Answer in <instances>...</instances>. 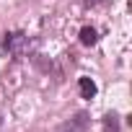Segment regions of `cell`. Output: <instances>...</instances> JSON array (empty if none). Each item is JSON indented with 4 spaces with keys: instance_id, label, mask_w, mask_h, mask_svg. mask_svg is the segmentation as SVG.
I'll list each match as a JSON object with an SVG mask.
<instances>
[{
    "instance_id": "6da1fadb",
    "label": "cell",
    "mask_w": 132,
    "mask_h": 132,
    "mask_svg": "<svg viewBox=\"0 0 132 132\" xmlns=\"http://www.w3.org/2000/svg\"><path fill=\"white\" fill-rule=\"evenodd\" d=\"M91 127V114L88 111H78V114H73L68 122H62L54 132H86Z\"/></svg>"
},
{
    "instance_id": "7a4b0ae2",
    "label": "cell",
    "mask_w": 132,
    "mask_h": 132,
    "mask_svg": "<svg viewBox=\"0 0 132 132\" xmlns=\"http://www.w3.org/2000/svg\"><path fill=\"white\" fill-rule=\"evenodd\" d=\"M26 42V36L21 34V31H13V34H5V39H3V49L5 52H13V54H18L21 52V44Z\"/></svg>"
},
{
    "instance_id": "3957f363",
    "label": "cell",
    "mask_w": 132,
    "mask_h": 132,
    "mask_svg": "<svg viewBox=\"0 0 132 132\" xmlns=\"http://www.w3.org/2000/svg\"><path fill=\"white\" fill-rule=\"evenodd\" d=\"M98 42V34H96V29H91V26H83L80 29V44L83 47H93Z\"/></svg>"
},
{
    "instance_id": "277c9868",
    "label": "cell",
    "mask_w": 132,
    "mask_h": 132,
    "mask_svg": "<svg viewBox=\"0 0 132 132\" xmlns=\"http://www.w3.org/2000/svg\"><path fill=\"white\" fill-rule=\"evenodd\" d=\"M78 88H80V96H83V98H93V96H96V83H93L91 78H80V80H78Z\"/></svg>"
},
{
    "instance_id": "5b68a950",
    "label": "cell",
    "mask_w": 132,
    "mask_h": 132,
    "mask_svg": "<svg viewBox=\"0 0 132 132\" xmlns=\"http://www.w3.org/2000/svg\"><path fill=\"white\" fill-rule=\"evenodd\" d=\"M119 117L111 111V114H106L104 117V127H106V132H119V122H117Z\"/></svg>"
}]
</instances>
